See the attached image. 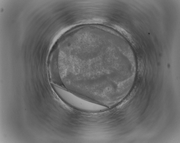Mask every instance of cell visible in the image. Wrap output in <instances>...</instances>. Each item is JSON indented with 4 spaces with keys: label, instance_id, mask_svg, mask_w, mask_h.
I'll return each mask as SVG.
<instances>
[{
    "label": "cell",
    "instance_id": "cell-1",
    "mask_svg": "<svg viewBox=\"0 0 180 143\" xmlns=\"http://www.w3.org/2000/svg\"><path fill=\"white\" fill-rule=\"evenodd\" d=\"M54 87L57 93L66 103L76 110L94 111L100 110L103 108L98 104L83 98L68 90L56 86Z\"/></svg>",
    "mask_w": 180,
    "mask_h": 143
}]
</instances>
